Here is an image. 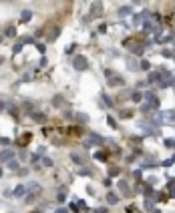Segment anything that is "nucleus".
Here are the masks:
<instances>
[{"label":"nucleus","mask_w":175,"mask_h":213,"mask_svg":"<svg viewBox=\"0 0 175 213\" xmlns=\"http://www.w3.org/2000/svg\"><path fill=\"white\" fill-rule=\"evenodd\" d=\"M38 159H40L38 155H32V157H30V161H32V163H38Z\"/></svg>","instance_id":"obj_43"},{"label":"nucleus","mask_w":175,"mask_h":213,"mask_svg":"<svg viewBox=\"0 0 175 213\" xmlns=\"http://www.w3.org/2000/svg\"><path fill=\"white\" fill-rule=\"evenodd\" d=\"M93 213H107V209H105V207H99V209H95Z\"/></svg>","instance_id":"obj_41"},{"label":"nucleus","mask_w":175,"mask_h":213,"mask_svg":"<svg viewBox=\"0 0 175 213\" xmlns=\"http://www.w3.org/2000/svg\"><path fill=\"white\" fill-rule=\"evenodd\" d=\"M62 103H65V99H62V97H60V95H57V97H55V99H52V105H55V107H60V105H62Z\"/></svg>","instance_id":"obj_24"},{"label":"nucleus","mask_w":175,"mask_h":213,"mask_svg":"<svg viewBox=\"0 0 175 213\" xmlns=\"http://www.w3.org/2000/svg\"><path fill=\"white\" fill-rule=\"evenodd\" d=\"M2 109H4V101H0V111H2Z\"/></svg>","instance_id":"obj_44"},{"label":"nucleus","mask_w":175,"mask_h":213,"mask_svg":"<svg viewBox=\"0 0 175 213\" xmlns=\"http://www.w3.org/2000/svg\"><path fill=\"white\" fill-rule=\"evenodd\" d=\"M38 193H40V183H38V181H30V183L26 185V199L32 201Z\"/></svg>","instance_id":"obj_2"},{"label":"nucleus","mask_w":175,"mask_h":213,"mask_svg":"<svg viewBox=\"0 0 175 213\" xmlns=\"http://www.w3.org/2000/svg\"><path fill=\"white\" fill-rule=\"evenodd\" d=\"M75 119H77V121H81V123H89V117H87L85 113H77V115H75Z\"/></svg>","instance_id":"obj_19"},{"label":"nucleus","mask_w":175,"mask_h":213,"mask_svg":"<svg viewBox=\"0 0 175 213\" xmlns=\"http://www.w3.org/2000/svg\"><path fill=\"white\" fill-rule=\"evenodd\" d=\"M14 34H16V28H14V26H8V28H6V36H14Z\"/></svg>","instance_id":"obj_33"},{"label":"nucleus","mask_w":175,"mask_h":213,"mask_svg":"<svg viewBox=\"0 0 175 213\" xmlns=\"http://www.w3.org/2000/svg\"><path fill=\"white\" fill-rule=\"evenodd\" d=\"M58 34H60V26H52V28L48 30V34H47V42H55L58 38Z\"/></svg>","instance_id":"obj_9"},{"label":"nucleus","mask_w":175,"mask_h":213,"mask_svg":"<svg viewBox=\"0 0 175 213\" xmlns=\"http://www.w3.org/2000/svg\"><path fill=\"white\" fill-rule=\"evenodd\" d=\"M70 159H72L75 163H79V165H82V163H85V159H82L79 153H72V155H70Z\"/></svg>","instance_id":"obj_21"},{"label":"nucleus","mask_w":175,"mask_h":213,"mask_svg":"<svg viewBox=\"0 0 175 213\" xmlns=\"http://www.w3.org/2000/svg\"><path fill=\"white\" fill-rule=\"evenodd\" d=\"M139 67H141V68H145V70H149V68H151V62H149V60H141Z\"/></svg>","instance_id":"obj_28"},{"label":"nucleus","mask_w":175,"mask_h":213,"mask_svg":"<svg viewBox=\"0 0 175 213\" xmlns=\"http://www.w3.org/2000/svg\"><path fill=\"white\" fill-rule=\"evenodd\" d=\"M153 203H155V201H153L151 197H149V199H145V209H149V211H151V209H153Z\"/></svg>","instance_id":"obj_31"},{"label":"nucleus","mask_w":175,"mask_h":213,"mask_svg":"<svg viewBox=\"0 0 175 213\" xmlns=\"http://www.w3.org/2000/svg\"><path fill=\"white\" fill-rule=\"evenodd\" d=\"M32 213H40V211H32Z\"/></svg>","instance_id":"obj_48"},{"label":"nucleus","mask_w":175,"mask_h":213,"mask_svg":"<svg viewBox=\"0 0 175 213\" xmlns=\"http://www.w3.org/2000/svg\"><path fill=\"white\" fill-rule=\"evenodd\" d=\"M121 117H131V111H121Z\"/></svg>","instance_id":"obj_42"},{"label":"nucleus","mask_w":175,"mask_h":213,"mask_svg":"<svg viewBox=\"0 0 175 213\" xmlns=\"http://www.w3.org/2000/svg\"><path fill=\"white\" fill-rule=\"evenodd\" d=\"M143 101L147 103L151 109H159V99L155 97V93H151V90H147V93H143Z\"/></svg>","instance_id":"obj_3"},{"label":"nucleus","mask_w":175,"mask_h":213,"mask_svg":"<svg viewBox=\"0 0 175 213\" xmlns=\"http://www.w3.org/2000/svg\"><path fill=\"white\" fill-rule=\"evenodd\" d=\"M161 55H163L165 58H171V56H173V50H169V48H165V50L161 52Z\"/></svg>","instance_id":"obj_35"},{"label":"nucleus","mask_w":175,"mask_h":213,"mask_svg":"<svg viewBox=\"0 0 175 213\" xmlns=\"http://www.w3.org/2000/svg\"><path fill=\"white\" fill-rule=\"evenodd\" d=\"M42 165H44V167H52V159L50 157H42Z\"/></svg>","instance_id":"obj_30"},{"label":"nucleus","mask_w":175,"mask_h":213,"mask_svg":"<svg viewBox=\"0 0 175 213\" xmlns=\"http://www.w3.org/2000/svg\"><path fill=\"white\" fill-rule=\"evenodd\" d=\"M167 40H173V34L171 32H165V34H159V36H157V42H167Z\"/></svg>","instance_id":"obj_15"},{"label":"nucleus","mask_w":175,"mask_h":213,"mask_svg":"<svg viewBox=\"0 0 175 213\" xmlns=\"http://www.w3.org/2000/svg\"><path fill=\"white\" fill-rule=\"evenodd\" d=\"M95 157L99 159V161H107V153H103V151H97V153H95Z\"/></svg>","instance_id":"obj_26"},{"label":"nucleus","mask_w":175,"mask_h":213,"mask_svg":"<svg viewBox=\"0 0 175 213\" xmlns=\"http://www.w3.org/2000/svg\"><path fill=\"white\" fill-rule=\"evenodd\" d=\"M101 145V143H103V137H101V135H97V133H91V141H89V143H85V145L87 147H91V145Z\"/></svg>","instance_id":"obj_11"},{"label":"nucleus","mask_w":175,"mask_h":213,"mask_svg":"<svg viewBox=\"0 0 175 213\" xmlns=\"http://www.w3.org/2000/svg\"><path fill=\"white\" fill-rule=\"evenodd\" d=\"M149 111H153L151 107H149L147 103H141V113H149Z\"/></svg>","instance_id":"obj_32"},{"label":"nucleus","mask_w":175,"mask_h":213,"mask_svg":"<svg viewBox=\"0 0 175 213\" xmlns=\"http://www.w3.org/2000/svg\"><path fill=\"white\" fill-rule=\"evenodd\" d=\"M131 99H133V101H135V103H141V101H143V95H141L139 90H135V93L131 95Z\"/></svg>","instance_id":"obj_22"},{"label":"nucleus","mask_w":175,"mask_h":213,"mask_svg":"<svg viewBox=\"0 0 175 213\" xmlns=\"http://www.w3.org/2000/svg\"><path fill=\"white\" fill-rule=\"evenodd\" d=\"M30 18H32V12L30 10H22L20 12V22H28Z\"/></svg>","instance_id":"obj_16"},{"label":"nucleus","mask_w":175,"mask_h":213,"mask_svg":"<svg viewBox=\"0 0 175 213\" xmlns=\"http://www.w3.org/2000/svg\"><path fill=\"white\" fill-rule=\"evenodd\" d=\"M30 117H32V121H36V123H47V115H44V113L32 111V113H30Z\"/></svg>","instance_id":"obj_10"},{"label":"nucleus","mask_w":175,"mask_h":213,"mask_svg":"<svg viewBox=\"0 0 175 213\" xmlns=\"http://www.w3.org/2000/svg\"><path fill=\"white\" fill-rule=\"evenodd\" d=\"M117 187H119V191H121V193H125V195H131V189H129V185H127V181H125V179L119 181V185H117Z\"/></svg>","instance_id":"obj_12"},{"label":"nucleus","mask_w":175,"mask_h":213,"mask_svg":"<svg viewBox=\"0 0 175 213\" xmlns=\"http://www.w3.org/2000/svg\"><path fill=\"white\" fill-rule=\"evenodd\" d=\"M155 213H159V211H155Z\"/></svg>","instance_id":"obj_49"},{"label":"nucleus","mask_w":175,"mask_h":213,"mask_svg":"<svg viewBox=\"0 0 175 213\" xmlns=\"http://www.w3.org/2000/svg\"><path fill=\"white\" fill-rule=\"evenodd\" d=\"M72 67L77 68V70H87V68H89V60H87V56H82V55L75 56V58H72Z\"/></svg>","instance_id":"obj_4"},{"label":"nucleus","mask_w":175,"mask_h":213,"mask_svg":"<svg viewBox=\"0 0 175 213\" xmlns=\"http://www.w3.org/2000/svg\"><path fill=\"white\" fill-rule=\"evenodd\" d=\"M105 77H107V82H109L111 87H121V85L125 82V80L121 79V77H117L113 70H105Z\"/></svg>","instance_id":"obj_5"},{"label":"nucleus","mask_w":175,"mask_h":213,"mask_svg":"<svg viewBox=\"0 0 175 213\" xmlns=\"http://www.w3.org/2000/svg\"><path fill=\"white\" fill-rule=\"evenodd\" d=\"M171 42H173V46H175V38H173V40H171Z\"/></svg>","instance_id":"obj_46"},{"label":"nucleus","mask_w":175,"mask_h":213,"mask_svg":"<svg viewBox=\"0 0 175 213\" xmlns=\"http://www.w3.org/2000/svg\"><path fill=\"white\" fill-rule=\"evenodd\" d=\"M0 177H2V169H0Z\"/></svg>","instance_id":"obj_47"},{"label":"nucleus","mask_w":175,"mask_h":213,"mask_svg":"<svg viewBox=\"0 0 175 213\" xmlns=\"http://www.w3.org/2000/svg\"><path fill=\"white\" fill-rule=\"evenodd\" d=\"M67 193H69V191L65 189V187H62V189L58 191V201H60V203H62V201H65V199H67Z\"/></svg>","instance_id":"obj_23"},{"label":"nucleus","mask_w":175,"mask_h":213,"mask_svg":"<svg viewBox=\"0 0 175 213\" xmlns=\"http://www.w3.org/2000/svg\"><path fill=\"white\" fill-rule=\"evenodd\" d=\"M171 161H173V163H175V155H173V157H171Z\"/></svg>","instance_id":"obj_45"},{"label":"nucleus","mask_w":175,"mask_h":213,"mask_svg":"<svg viewBox=\"0 0 175 213\" xmlns=\"http://www.w3.org/2000/svg\"><path fill=\"white\" fill-rule=\"evenodd\" d=\"M107 123H109L111 129H117V123H115V119H113V117H109V119H107Z\"/></svg>","instance_id":"obj_34"},{"label":"nucleus","mask_w":175,"mask_h":213,"mask_svg":"<svg viewBox=\"0 0 175 213\" xmlns=\"http://www.w3.org/2000/svg\"><path fill=\"white\" fill-rule=\"evenodd\" d=\"M22 42H18V44H16V46H14V52H20V50H22Z\"/></svg>","instance_id":"obj_38"},{"label":"nucleus","mask_w":175,"mask_h":213,"mask_svg":"<svg viewBox=\"0 0 175 213\" xmlns=\"http://www.w3.org/2000/svg\"><path fill=\"white\" fill-rule=\"evenodd\" d=\"M99 32H101V34L107 32V24H101V26H99Z\"/></svg>","instance_id":"obj_40"},{"label":"nucleus","mask_w":175,"mask_h":213,"mask_svg":"<svg viewBox=\"0 0 175 213\" xmlns=\"http://www.w3.org/2000/svg\"><path fill=\"white\" fill-rule=\"evenodd\" d=\"M139 129L147 135H157V125L153 123V121H143V123H139Z\"/></svg>","instance_id":"obj_6"},{"label":"nucleus","mask_w":175,"mask_h":213,"mask_svg":"<svg viewBox=\"0 0 175 213\" xmlns=\"http://www.w3.org/2000/svg\"><path fill=\"white\" fill-rule=\"evenodd\" d=\"M8 167H10L12 171H20V163H18L16 159H12V161H8Z\"/></svg>","instance_id":"obj_18"},{"label":"nucleus","mask_w":175,"mask_h":213,"mask_svg":"<svg viewBox=\"0 0 175 213\" xmlns=\"http://www.w3.org/2000/svg\"><path fill=\"white\" fill-rule=\"evenodd\" d=\"M12 159H14V151H12V149L6 147V149H2V151H0V161L8 163V161H12Z\"/></svg>","instance_id":"obj_8"},{"label":"nucleus","mask_w":175,"mask_h":213,"mask_svg":"<svg viewBox=\"0 0 175 213\" xmlns=\"http://www.w3.org/2000/svg\"><path fill=\"white\" fill-rule=\"evenodd\" d=\"M127 67L131 68V70H135V68H139V65H137L135 58H127Z\"/></svg>","instance_id":"obj_20"},{"label":"nucleus","mask_w":175,"mask_h":213,"mask_svg":"<svg viewBox=\"0 0 175 213\" xmlns=\"http://www.w3.org/2000/svg\"><path fill=\"white\" fill-rule=\"evenodd\" d=\"M103 103H105L107 107H113V99H111L109 95H105V93H103Z\"/></svg>","instance_id":"obj_25"},{"label":"nucleus","mask_w":175,"mask_h":213,"mask_svg":"<svg viewBox=\"0 0 175 213\" xmlns=\"http://www.w3.org/2000/svg\"><path fill=\"white\" fill-rule=\"evenodd\" d=\"M107 203L117 205V203H119V195H117V193H113V191H109V193H107Z\"/></svg>","instance_id":"obj_13"},{"label":"nucleus","mask_w":175,"mask_h":213,"mask_svg":"<svg viewBox=\"0 0 175 213\" xmlns=\"http://www.w3.org/2000/svg\"><path fill=\"white\" fill-rule=\"evenodd\" d=\"M26 195V185H16V189H14V197H22Z\"/></svg>","instance_id":"obj_14"},{"label":"nucleus","mask_w":175,"mask_h":213,"mask_svg":"<svg viewBox=\"0 0 175 213\" xmlns=\"http://www.w3.org/2000/svg\"><path fill=\"white\" fill-rule=\"evenodd\" d=\"M165 145L169 147V149H173V147H175V141H173V139H165Z\"/></svg>","instance_id":"obj_36"},{"label":"nucleus","mask_w":175,"mask_h":213,"mask_svg":"<svg viewBox=\"0 0 175 213\" xmlns=\"http://www.w3.org/2000/svg\"><path fill=\"white\" fill-rule=\"evenodd\" d=\"M131 6H123V8H119V16L121 18H125V16H131Z\"/></svg>","instance_id":"obj_17"},{"label":"nucleus","mask_w":175,"mask_h":213,"mask_svg":"<svg viewBox=\"0 0 175 213\" xmlns=\"http://www.w3.org/2000/svg\"><path fill=\"white\" fill-rule=\"evenodd\" d=\"M91 14L93 16H101L103 14V2L101 0H95L93 4H91Z\"/></svg>","instance_id":"obj_7"},{"label":"nucleus","mask_w":175,"mask_h":213,"mask_svg":"<svg viewBox=\"0 0 175 213\" xmlns=\"http://www.w3.org/2000/svg\"><path fill=\"white\" fill-rule=\"evenodd\" d=\"M55 213H69V209H65V207H58V209H55Z\"/></svg>","instance_id":"obj_39"},{"label":"nucleus","mask_w":175,"mask_h":213,"mask_svg":"<svg viewBox=\"0 0 175 213\" xmlns=\"http://www.w3.org/2000/svg\"><path fill=\"white\" fill-rule=\"evenodd\" d=\"M123 46H125V48H129L133 55H143V50H145V44H143V42H139V40H135V38L125 40V42H123Z\"/></svg>","instance_id":"obj_1"},{"label":"nucleus","mask_w":175,"mask_h":213,"mask_svg":"<svg viewBox=\"0 0 175 213\" xmlns=\"http://www.w3.org/2000/svg\"><path fill=\"white\" fill-rule=\"evenodd\" d=\"M0 143H2V145L6 147V145H8V143H10V139H6V137H0Z\"/></svg>","instance_id":"obj_37"},{"label":"nucleus","mask_w":175,"mask_h":213,"mask_svg":"<svg viewBox=\"0 0 175 213\" xmlns=\"http://www.w3.org/2000/svg\"><path fill=\"white\" fill-rule=\"evenodd\" d=\"M79 175H85V177H91L93 173H91V169H87V167H82L81 171H79Z\"/></svg>","instance_id":"obj_27"},{"label":"nucleus","mask_w":175,"mask_h":213,"mask_svg":"<svg viewBox=\"0 0 175 213\" xmlns=\"http://www.w3.org/2000/svg\"><path fill=\"white\" fill-rule=\"evenodd\" d=\"M119 173H121V171H119L117 167H111V169H109V177H117Z\"/></svg>","instance_id":"obj_29"}]
</instances>
